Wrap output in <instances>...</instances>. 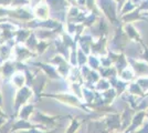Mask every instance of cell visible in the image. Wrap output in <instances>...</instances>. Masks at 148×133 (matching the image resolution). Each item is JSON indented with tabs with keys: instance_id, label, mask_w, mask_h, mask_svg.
<instances>
[{
	"instance_id": "cell-1",
	"label": "cell",
	"mask_w": 148,
	"mask_h": 133,
	"mask_svg": "<svg viewBox=\"0 0 148 133\" xmlns=\"http://www.w3.org/2000/svg\"><path fill=\"white\" fill-rule=\"evenodd\" d=\"M59 119H61V116H52V115H48L41 112H36L33 116V121L37 123V125H40L45 130L54 129L58 125Z\"/></svg>"
},
{
	"instance_id": "cell-2",
	"label": "cell",
	"mask_w": 148,
	"mask_h": 133,
	"mask_svg": "<svg viewBox=\"0 0 148 133\" xmlns=\"http://www.w3.org/2000/svg\"><path fill=\"white\" fill-rule=\"evenodd\" d=\"M37 124H32L30 121L27 120H18L16 122H13L12 125V133L16 132H22V131H28V130H31V129H34L37 127Z\"/></svg>"
},
{
	"instance_id": "cell-3",
	"label": "cell",
	"mask_w": 148,
	"mask_h": 133,
	"mask_svg": "<svg viewBox=\"0 0 148 133\" xmlns=\"http://www.w3.org/2000/svg\"><path fill=\"white\" fill-rule=\"evenodd\" d=\"M30 96V92L28 90H21V92H19L17 94V99H16V110L18 111L19 107L21 104H23Z\"/></svg>"
},
{
	"instance_id": "cell-4",
	"label": "cell",
	"mask_w": 148,
	"mask_h": 133,
	"mask_svg": "<svg viewBox=\"0 0 148 133\" xmlns=\"http://www.w3.org/2000/svg\"><path fill=\"white\" fill-rule=\"evenodd\" d=\"M19 112V119L20 120H27L29 121L31 114L33 112V105H25L21 109Z\"/></svg>"
},
{
	"instance_id": "cell-5",
	"label": "cell",
	"mask_w": 148,
	"mask_h": 133,
	"mask_svg": "<svg viewBox=\"0 0 148 133\" xmlns=\"http://www.w3.org/2000/svg\"><path fill=\"white\" fill-rule=\"evenodd\" d=\"M80 127H81V121H79L77 118H73L71 120V123H70L69 127L66 129V131L64 133H76V131L80 129Z\"/></svg>"
},
{
	"instance_id": "cell-6",
	"label": "cell",
	"mask_w": 148,
	"mask_h": 133,
	"mask_svg": "<svg viewBox=\"0 0 148 133\" xmlns=\"http://www.w3.org/2000/svg\"><path fill=\"white\" fill-rule=\"evenodd\" d=\"M56 130H45L43 127H41L40 125H38L37 127L34 129H31V130H28V131H22L20 133H54Z\"/></svg>"
}]
</instances>
